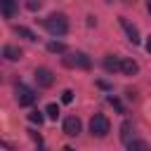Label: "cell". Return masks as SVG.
<instances>
[{
    "label": "cell",
    "mask_w": 151,
    "mask_h": 151,
    "mask_svg": "<svg viewBox=\"0 0 151 151\" xmlns=\"http://www.w3.org/2000/svg\"><path fill=\"white\" fill-rule=\"evenodd\" d=\"M0 146H5V149H14V146H12L9 142H5V139H0Z\"/></svg>",
    "instance_id": "21"
},
{
    "label": "cell",
    "mask_w": 151,
    "mask_h": 151,
    "mask_svg": "<svg viewBox=\"0 0 151 151\" xmlns=\"http://www.w3.org/2000/svg\"><path fill=\"white\" fill-rule=\"evenodd\" d=\"M125 144H127V149H130V151H134V149L146 151V149H149V144H146V142H142V139H127Z\"/></svg>",
    "instance_id": "13"
},
{
    "label": "cell",
    "mask_w": 151,
    "mask_h": 151,
    "mask_svg": "<svg viewBox=\"0 0 151 151\" xmlns=\"http://www.w3.org/2000/svg\"><path fill=\"white\" fill-rule=\"evenodd\" d=\"M47 50L54 52V54H64V52H66V45L59 42V40H52V42H47Z\"/></svg>",
    "instance_id": "14"
},
{
    "label": "cell",
    "mask_w": 151,
    "mask_h": 151,
    "mask_svg": "<svg viewBox=\"0 0 151 151\" xmlns=\"http://www.w3.org/2000/svg\"><path fill=\"white\" fill-rule=\"evenodd\" d=\"M28 120H31V123H38V125H42L45 116H42L40 111H31V113H28Z\"/></svg>",
    "instance_id": "17"
},
{
    "label": "cell",
    "mask_w": 151,
    "mask_h": 151,
    "mask_svg": "<svg viewBox=\"0 0 151 151\" xmlns=\"http://www.w3.org/2000/svg\"><path fill=\"white\" fill-rule=\"evenodd\" d=\"M45 28H47L52 35H66V33H68V19H66V14H61V12L50 14V17L45 19Z\"/></svg>",
    "instance_id": "1"
},
{
    "label": "cell",
    "mask_w": 151,
    "mask_h": 151,
    "mask_svg": "<svg viewBox=\"0 0 151 151\" xmlns=\"http://www.w3.org/2000/svg\"><path fill=\"white\" fill-rule=\"evenodd\" d=\"M45 113H47L50 120H57V118H59V106H57V104H50V106L45 109Z\"/></svg>",
    "instance_id": "16"
},
{
    "label": "cell",
    "mask_w": 151,
    "mask_h": 151,
    "mask_svg": "<svg viewBox=\"0 0 151 151\" xmlns=\"http://www.w3.org/2000/svg\"><path fill=\"white\" fill-rule=\"evenodd\" d=\"M80 130H83V123H80L78 116H68V118H64V134H68V137H78Z\"/></svg>",
    "instance_id": "6"
},
{
    "label": "cell",
    "mask_w": 151,
    "mask_h": 151,
    "mask_svg": "<svg viewBox=\"0 0 151 151\" xmlns=\"http://www.w3.org/2000/svg\"><path fill=\"white\" fill-rule=\"evenodd\" d=\"M146 52L151 54V35H149V40H146Z\"/></svg>",
    "instance_id": "22"
},
{
    "label": "cell",
    "mask_w": 151,
    "mask_h": 151,
    "mask_svg": "<svg viewBox=\"0 0 151 151\" xmlns=\"http://www.w3.org/2000/svg\"><path fill=\"white\" fill-rule=\"evenodd\" d=\"M104 68H106L109 73H116V71H120V59H118V57H113V54H109V57L104 59Z\"/></svg>",
    "instance_id": "10"
},
{
    "label": "cell",
    "mask_w": 151,
    "mask_h": 151,
    "mask_svg": "<svg viewBox=\"0 0 151 151\" xmlns=\"http://www.w3.org/2000/svg\"><path fill=\"white\" fill-rule=\"evenodd\" d=\"M14 12H17V2H14V0H0V14L12 17Z\"/></svg>",
    "instance_id": "11"
},
{
    "label": "cell",
    "mask_w": 151,
    "mask_h": 151,
    "mask_svg": "<svg viewBox=\"0 0 151 151\" xmlns=\"http://www.w3.org/2000/svg\"><path fill=\"white\" fill-rule=\"evenodd\" d=\"M123 2H125V5H134V0H123Z\"/></svg>",
    "instance_id": "23"
},
{
    "label": "cell",
    "mask_w": 151,
    "mask_h": 151,
    "mask_svg": "<svg viewBox=\"0 0 151 151\" xmlns=\"http://www.w3.org/2000/svg\"><path fill=\"white\" fill-rule=\"evenodd\" d=\"M14 33L21 35V38H26V40H35V33L31 28H26V26H14Z\"/></svg>",
    "instance_id": "12"
},
{
    "label": "cell",
    "mask_w": 151,
    "mask_h": 151,
    "mask_svg": "<svg viewBox=\"0 0 151 151\" xmlns=\"http://www.w3.org/2000/svg\"><path fill=\"white\" fill-rule=\"evenodd\" d=\"M28 132H31V139H33V142H38V144H42V139H40V134H38V132H33V130H28Z\"/></svg>",
    "instance_id": "20"
},
{
    "label": "cell",
    "mask_w": 151,
    "mask_h": 151,
    "mask_svg": "<svg viewBox=\"0 0 151 151\" xmlns=\"http://www.w3.org/2000/svg\"><path fill=\"white\" fill-rule=\"evenodd\" d=\"M149 12H151V0H149Z\"/></svg>",
    "instance_id": "24"
},
{
    "label": "cell",
    "mask_w": 151,
    "mask_h": 151,
    "mask_svg": "<svg viewBox=\"0 0 151 151\" xmlns=\"http://www.w3.org/2000/svg\"><path fill=\"white\" fill-rule=\"evenodd\" d=\"M2 57H7L9 61H19V59L24 57V52H21L17 45H5V47H2Z\"/></svg>",
    "instance_id": "8"
},
{
    "label": "cell",
    "mask_w": 151,
    "mask_h": 151,
    "mask_svg": "<svg viewBox=\"0 0 151 151\" xmlns=\"http://www.w3.org/2000/svg\"><path fill=\"white\" fill-rule=\"evenodd\" d=\"M120 26L125 28V33H127V40L132 42V45H137L139 42V31H137V26H132L125 17H120Z\"/></svg>",
    "instance_id": "7"
},
{
    "label": "cell",
    "mask_w": 151,
    "mask_h": 151,
    "mask_svg": "<svg viewBox=\"0 0 151 151\" xmlns=\"http://www.w3.org/2000/svg\"><path fill=\"white\" fill-rule=\"evenodd\" d=\"M61 64H64L66 68H83V71H87V68L92 66V61H90V57H87L85 52H73V54L64 57Z\"/></svg>",
    "instance_id": "2"
},
{
    "label": "cell",
    "mask_w": 151,
    "mask_h": 151,
    "mask_svg": "<svg viewBox=\"0 0 151 151\" xmlns=\"http://www.w3.org/2000/svg\"><path fill=\"white\" fill-rule=\"evenodd\" d=\"M31 12H35V9H40V2H35V0H28V5H26Z\"/></svg>",
    "instance_id": "19"
},
{
    "label": "cell",
    "mask_w": 151,
    "mask_h": 151,
    "mask_svg": "<svg viewBox=\"0 0 151 151\" xmlns=\"http://www.w3.org/2000/svg\"><path fill=\"white\" fill-rule=\"evenodd\" d=\"M17 104L19 106H31L35 99H38V94L31 90V87H26V85H17Z\"/></svg>",
    "instance_id": "4"
},
{
    "label": "cell",
    "mask_w": 151,
    "mask_h": 151,
    "mask_svg": "<svg viewBox=\"0 0 151 151\" xmlns=\"http://www.w3.org/2000/svg\"><path fill=\"white\" fill-rule=\"evenodd\" d=\"M130 134H132V123H130V120H123V125H120V139L127 142Z\"/></svg>",
    "instance_id": "15"
},
{
    "label": "cell",
    "mask_w": 151,
    "mask_h": 151,
    "mask_svg": "<svg viewBox=\"0 0 151 151\" xmlns=\"http://www.w3.org/2000/svg\"><path fill=\"white\" fill-rule=\"evenodd\" d=\"M120 71H123L125 76H134V73L139 71V64L132 61V59H120Z\"/></svg>",
    "instance_id": "9"
},
{
    "label": "cell",
    "mask_w": 151,
    "mask_h": 151,
    "mask_svg": "<svg viewBox=\"0 0 151 151\" xmlns=\"http://www.w3.org/2000/svg\"><path fill=\"white\" fill-rule=\"evenodd\" d=\"M109 130H111L109 118H106L104 113H94V116H92V120H90V132H92L94 137H106V134H109Z\"/></svg>",
    "instance_id": "3"
},
{
    "label": "cell",
    "mask_w": 151,
    "mask_h": 151,
    "mask_svg": "<svg viewBox=\"0 0 151 151\" xmlns=\"http://www.w3.org/2000/svg\"><path fill=\"white\" fill-rule=\"evenodd\" d=\"M33 78H35V83H38V87H52L54 85V73L50 71V68H35V73H33Z\"/></svg>",
    "instance_id": "5"
},
{
    "label": "cell",
    "mask_w": 151,
    "mask_h": 151,
    "mask_svg": "<svg viewBox=\"0 0 151 151\" xmlns=\"http://www.w3.org/2000/svg\"><path fill=\"white\" fill-rule=\"evenodd\" d=\"M0 83H2V78H0Z\"/></svg>",
    "instance_id": "25"
},
{
    "label": "cell",
    "mask_w": 151,
    "mask_h": 151,
    "mask_svg": "<svg viewBox=\"0 0 151 151\" xmlns=\"http://www.w3.org/2000/svg\"><path fill=\"white\" fill-rule=\"evenodd\" d=\"M61 101H64V104H71V101H73V92H71V90H64V92H61Z\"/></svg>",
    "instance_id": "18"
}]
</instances>
